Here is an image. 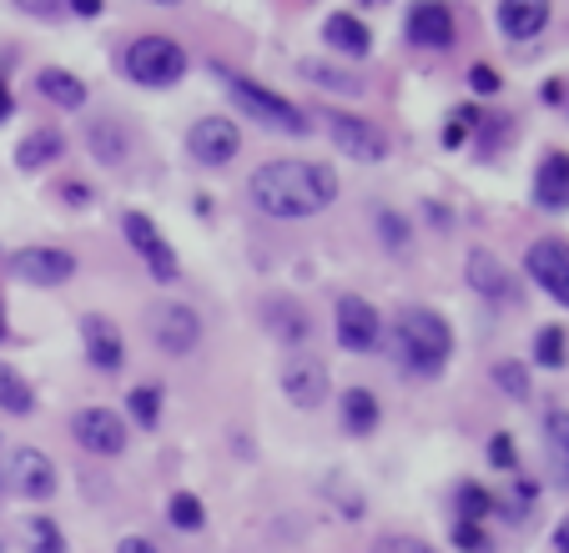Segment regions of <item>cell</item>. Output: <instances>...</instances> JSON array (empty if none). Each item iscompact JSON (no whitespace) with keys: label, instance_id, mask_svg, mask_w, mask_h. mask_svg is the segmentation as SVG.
Instances as JSON below:
<instances>
[{"label":"cell","instance_id":"6da1fadb","mask_svg":"<svg viewBox=\"0 0 569 553\" xmlns=\"http://www.w3.org/2000/svg\"><path fill=\"white\" fill-rule=\"evenodd\" d=\"M247 192L257 201V211L278 217V222H298V217H318L338 201V176L323 161L273 157L247 176Z\"/></svg>","mask_w":569,"mask_h":553},{"label":"cell","instance_id":"7a4b0ae2","mask_svg":"<svg viewBox=\"0 0 569 553\" xmlns=\"http://www.w3.org/2000/svg\"><path fill=\"white\" fill-rule=\"evenodd\" d=\"M388 353H394V368L403 378H419V382H434L438 372L449 368V353H453V332L449 322L424 303H403L394 312V328H388Z\"/></svg>","mask_w":569,"mask_h":553},{"label":"cell","instance_id":"3957f363","mask_svg":"<svg viewBox=\"0 0 569 553\" xmlns=\"http://www.w3.org/2000/svg\"><path fill=\"white\" fill-rule=\"evenodd\" d=\"M186 66H192L186 51L167 36H136L117 61V71L121 76H132L136 86H177V81L186 76Z\"/></svg>","mask_w":569,"mask_h":553},{"label":"cell","instance_id":"277c9868","mask_svg":"<svg viewBox=\"0 0 569 553\" xmlns=\"http://www.w3.org/2000/svg\"><path fill=\"white\" fill-rule=\"evenodd\" d=\"M217 76H222V86L232 91V101H238L252 121H263L267 132L307 136V116L292 101H282L278 91H267V86H257V81H247V76H232V71H217Z\"/></svg>","mask_w":569,"mask_h":553},{"label":"cell","instance_id":"5b68a950","mask_svg":"<svg viewBox=\"0 0 569 553\" xmlns=\"http://www.w3.org/2000/svg\"><path fill=\"white\" fill-rule=\"evenodd\" d=\"M146 337H152L157 353L186 357V353H197L202 343V317L186 303H152L146 307Z\"/></svg>","mask_w":569,"mask_h":553},{"label":"cell","instance_id":"8992f818","mask_svg":"<svg viewBox=\"0 0 569 553\" xmlns=\"http://www.w3.org/2000/svg\"><path fill=\"white\" fill-rule=\"evenodd\" d=\"M0 483L31 503H46L56 493V463L40 448H11V458L0 468Z\"/></svg>","mask_w":569,"mask_h":553},{"label":"cell","instance_id":"52a82bcc","mask_svg":"<svg viewBox=\"0 0 569 553\" xmlns=\"http://www.w3.org/2000/svg\"><path fill=\"white\" fill-rule=\"evenodd\" d=\"M238 151H242V132L232 116H202L186 132V157L197 161V167H227Z\"/></svg>","mask_w":569,"mask_h":553},{"label":"cell","instance_id":"ba28073f","mask_svg":"<svg viewBox=\"0 0 569 553\" xmlns=\"http://www.w3.org/2000/svg\"><path fill=\"white\" fill-rule=\"evenodd\" d=\"M11 276L15 282H26V287H61L76 276V257L66 247H21L11 257Z\"/></svg>","mask_w":569,"mask_h":553},{"label":"cell","instance_id":"9c48e42d","mask_svg":"<svg viewBox=\"0 0 569 553\" xmlns=\"http://www.w3.org/2000/svg\"><path fill=\"white\" fill-rule=\"evenodd\" d=\"M71 438L96 458H121L126 453V422L111 408H81L71 418Z\"/></svg>","mask_w":569,"mask_h":553},{"label":"cell","instance_id":"30bf717a","mask_svg":"<svg viewBox=\"0 0 569 553\" xmlns=\"http://www.w3.org/2000/svg\"><path fill=\"white\" fill-rule=\"evenodd\" d=\"M338 343L343 353H378L384 347V317L378 307L363 303V297H338Z\"/></svg>","mask_w":569,"mask_h":553},{"label":"cell","instance_id":"8fae6325","mask_svg":"<svg viewBox=\"0 0 569 553\" xmlns=\"http://www.w3.org/2000/svg\"><path fill=\"white\" fill-rule=\"evenodd\" d=\"M121 232H126V242H132L136 251H142V262H146V272L157 276V282H177V251L167 247V237L157 232V222L146 217V211H126L121 217Z\"/></svg>","mask_w":569,"mask_h":553},{"label":"cell","instance_id":"7c38bea8","mask_svg":"<svg viewBox=\"0 0 569 553\" xmlns=\"http://www.w3.org/2000/svg\"><path fill=\"white\" fill-rule=\"evenodd\" d=\"M328 136H332V146L343 151V157H353V161H384L388 157V142H384V132L373 126V121H363V116H348V111H328Z\"/></svg>","mask_w":569,"mask_h":553},{"label":"cell","instance_id":"4fadbf2b","mask_svg":"<svg viewBox=\"0 0 569 553\" xmlns=\"http://www.w3.org/2000/svg\"><path fill=\"white\" fill-rule=\"evenodd\" d=\"M524 267H530V276L555 297L559 307H569V242L540 237L530 251H524Z\"/></svg>","mask_w":569,"mask_h":553},{"label":"cell","instance_id":"5bb4252c","mask_svg":"<svg viewBox=\"0 0 569 553\" xmlns=\"http://www.w3.org/2000/svg\"><path fill=\"white\" fill-rule=\"evenodd\" d=\"M403 36H409V46H424V51H449L459 26H453V11L444 0H419V5H409Z\"/></svg>","mask_w":569,"mask_h":553},{"label":"cell","instance_id":"9a60e30c","mask_svg":"<svg viewBox=\"0 0 569 553\" xmlns=\"http://www.w3.org/2000/svg\"><path fill=\"white\" fill-rule=\"evenodd\" d=\"M328 388H332V378L318 357H292L288 368H282V397H288L292 408H303V413L323 408V403H328Z\"/></svg>","mask_w":569,"mask_h":553},{"label":"cell","instance_id":"2e32d148","mask_svg":"<svg viewBox=\"0 0 569 553\" xmlns=\"http://www.w3.org/2000/svg\"><path fill=\"white\" fill-rule=\"evenodd\" d=\"M81 343H86V357H92L96 372H121L126 362V343H121V328L101 312H86L81 317Z\"/></svg>","mask_w":569,"mask_h":553},{"label":"cell","instance_id":"e0dca14e","mask_svg":"<svg viewBox=\"0 0 569 553\" xmlns=\"http://www.w3.org/2000/svg\"><path fill=\"white\" fill-rule=\"evenodd\" d=\"M463 276H469V287H474L484 303H514V276H509V267H504L489 247H474V251H469Z\"/></svg>","mask_w":569,"mask_h":553},{"label":"cell","instance_id":"ac0fdd59","mask_svg":"<svg viewBox=\"0 0 569 553\" xmlns=\"http://www.w3.org/2000/svg\"><path fill=\"white\" fill-rule=\"evenodd\" d=\"M263 328L273 332V343L282 347H303L313 322H307L303 303H292V297H263Z\"/></svg>","mask_w":569,"mask_h":553},{"label":"cell","instance_id":"d6986e66","mask_svg":"<svg viewBox=\"0 0 569 553\" xmlns=\"http://www.w3.org/2000/svg\"><path fill=\"white\" fill-rule=\"evenodd\" d=\"M534 207L544 211H569V157L565 151H549L534 172Z\"/></svg>","mask_w":569,"mask_h":553},{"label":"cell","instance_id":"ffe728a7","mask_svg":"<svg viewBox=\"0 0 569 553\" xmlns=\"http://www.w3.org/2000/svg\"><path fill=\"white\" fill-rule=\"evenodd\" d=\"M549 26V0H499V30L509 40H534Z\"/></svg>","mask_w":569,"mask_h":553},{"label":"cell","instance_id":"44dd1931","mask_svg":"<svg viewBox=\"0 0 569 553\" xmlns=\"http://www.w3.org/2000/svg\"><path fill=\"white\" fill-rule=\"evenodd\" d=\"M86 151H92L101 167H121V161L132 157V136L121 121H86Z\"/></svg>","mask_w":569,"mask_h":553},{"label":"cell","instance_id":"7402d4cb","mask_svg":"<svg viewBox=\"0 0 569 553\" xmlns=\"http://www.w3.org/2000/svg\"><path fill=\"white\" fill-rule=\"evenodd\" d=\"M323 40H328L332 51H343V56H368L373 51L368 21H358L353 11H332L328 21H323Z\"/></svg>","mask_w":569,"mask_h":553},{"label":"cell","instance_id":"603a6c76","mask_svg":"<svg viewBox=\"0 0 569 553\" xmlns=\"http://www.w3.org/2000/svg\"><path fill=\"white\" fill-rule=\"evenodd\" d=\"M36 91L46 96L51 106H61V111H76V106H86V81L81 76H71V71H61V66H46L36 76Z\"/></svg>","mask_w":569,"mask_h":553},{"label":"cell","instance_id":"cb8c5ba5","mask_svg":"<svg viewBox=\"0 0 569 553\" xmlns=\"http://www.w3.org/2000/svg\"><path fill=\"white\" fill-rule=\"evenodd\" d=\"M298 76H303L307 86H318V91L363 96V76H353V71H338V66H328V61H313V56H303V61H298Z\"/></svg>","mask_w":569,"mask_h":553},{"label":"cell","instance_id":"d4e9b609","mask_svg":"<svg viewBox=\"0 0 569 553\" xmlns=\"http://www.w3.org/2000/svg\"><path fill=\"white\" fill-rule=\"evenodd\" d=\"M378 418H384L378 397H373L368 388H348V393H343V428H348V433L368 438L373 428H378Z\"/></svg>","mask_w":569,"mask_h":553},{"label":"cell","instance_id":"484cf974","mask_svg":"<svg viewBox=\"0 0 569 553\" xmlns=\"http://www.w3.org/2000/svg\"><path fill=\"white\" fill-rule=\"evenodd\" d=\"M544 448H549V468H555V483L569 488V413L555 408L544 418Z\"/></svg>","mask_w":569,"mask_h":553},{"label":"cell","instance_id":"4316f807","mask_svg":"<svg viewBox=\"0 0 569 553\" xmlns=\"http://www.w3.org/2000/svg\"><path fill=\"white\" fill-rule=\"evenodd\" d=\"M61 132H31L26 142L15 146V167H21V172H46V167H51L56 157H61Z\"/></svg>","mask_w":569,"mask_h":553},{"label":"cell","instance_id":"83f0119b","mask_svg":"<svg viewBox=\"0 0 569 553\" xmlns=\"http://www.w3.org/2000/svg\"><path fill=\"white\" fill-rule=\"evenodd\" d=\"M21 543H26V553H66V533L46 514H31L26 524H21Z\"/></svg>","mask_w":569,"mask_h":553},{"label":"cell","instance_id":"f1b7e54d","mask_svg":"<svg viewBox=\"0 0 569 553\" xmlns=\"http://www.w3.org/2000/svg\"><path fill=\"white\" fill-rule=\"evenodd\" d=\"M0 408L11 413V418H31L36 413V393H31V382L21 378L15 368L0 362Z\"/></svg>","mask_w":569,"mask_h":553},{"label":"cell","instance_id":"f546056e","mask_svg":"<svg viewBox=\"0 0 569 553\" xmlns=\"http://www.w3.org/2000/svg\"><path fill=\"white\" fill-rule=\"evenodd\" d=\"M494 503L499 499H494L484 483H459L453 488V514H459L463 524H484V518L494 514Z\"/></svg>","mask_w":569,"mask_h":553},{"label":"cell","instance_id":"4dcf8cb0","mask_svg":"<svg viewBox=\"0 0 569 553\" xmlns=\"http://www.w3.org/2000/svg\"><path fill=\"white\" fill-rule=\"evenodd\" d=\"M167 524L172 528H182V533H202V528H207V503L197 499V493H172V499H167Z\"/></svg>","mask_w":569,"mask_h":553},{"label":"cell","instance_id":"1f68e13d","mask_svg":"<svg viewBox=\"0 0 569 553\" xmlns=\"http://www.w3.org/2000/svg\"><path fill=\"white\" fill-rule=\"evenodd\" d=\"M534 362H540V368H549V372L565 368V362H569L565 328H540V332H534Z\"/></svg>","mask_w":569,"mask_h":553},{"label":"cell","instance_id":"d6a6232c","mask_svg":"<svg viewBox=\"0 0 569 553\" xmlns=\"http://www.w3.org/2000/svg\"><path fill=\"white\" fill-rule=\"evenodd\" d=\"M126 413H132L136 428H157V422H161V388H157V382L132 388V393H126Z\"/></svg>","mask_w":569,"mask_h":553},{"label":"cell","instance_id":"836d02e7","mask_svg":"<svg viewBox=\"0 0 569 553\" xmlns=\"http://www.w3.org/2000/svg\"><path fill=\"white\" fill-rule=\"evenodd\" d=\"M489 378L499 382L504 397H514V403H530V368H524V362H514V357H509V362H494Z\"/></svg>","mask_w":569,"mask_h":553},{"label":"cell","instance_id":"e575fe53","mask_svg":"<svg viewBox=\"0 0 569 553\" xmlns=\"http://www.w3.org/2000/svg\"><path fill=\"white\" fill-rule=\"evenodd\" d=\"M534 499H540V483L534 478H514V488H509V499L494 503V514H504L509 524H519V518L534 508Z\"/></svg>","mask_w":569,"mask_h":553},{"label":"cell","instance_id":"d590c367","mask_svg":"<svg viewBox=\"0 0 569 553\" xmlns=\"http://www.w3.org/2000/svg\"><path fill=\"white\" fill-rule=\"evenodd\" d=\"M449 539H453V549L459 553H494V539H489V528L484 524H463L459 518V524L449 528Z\"/></svg>","mask_w":569,"mask_h":553},{"label":"cell","instance_id":"8d00e7d4","mask_svg":"<svg viewBox=\"0 0 569 553\" xmlns=\"http://www.w3.org/2000/svg\"><path fill=\"white\" fill-rule=\"evenodd\" d=\"M378 237H384V247L388 251H409V222H403V217H398V211H378Z\"/></svg>","mask_w":569,"mask_h":553},{"label":"cell","instance_id":"74e56055","mask_svg":"<svg viewBox=\"0 0 569 553\" xmlns=\"http://www.w3.org/2000/svg\"><path fill=\"white\" fill-rule=\"evenodd\" d=\"M373 553H438V549L424 539H413V533H384V539L373 543Z\"/></svg>","mask_w":569,"mask_h":553},{"label":"cell","instance_id":"f35d334b","mask_svg":"<svg viewBox=\"0 0 569 553\" xmlns=\"http://www.w3.org/2000/svg\"><path fill=\"white\" fill-rule=\"evenodd\" d=\"M489 468H504V474H514V468H519V453H514V438H509V433L489 438Z\"/></svg>","mask_w":569,"mask_h":553},{"label":"cell","instance_id":"ab89813d","mask_svg":"<svg viewBox=\"0 0 569 553\" xmlns=\"http://www.w3.org/2000/svg\"><path fill=\"white\" fill-rule=\"evenodd\" d=\"M15 11H26L31 21H61V15H66V0H15Z\"/></svg>","mask_w":569,"mask_h":553},{"label":"cell","instance_id":"60d3db41","mask_svg":"<svg viewBox=\"0 0 569 553\" xmlns=\"http://www.w3.org/2000/svg\"><path fill=\"white\" fill-rule=\"evenodd\" d=\"M469 86H474V96H494V91H499V71H494V66H474V71H469Z\"/></svg>","mask_w":569,"mask_h":553},{"label":"cell","instance_id":"b9f144b4","mask_svg":"<svg viewBox=\"0 0 569 553\" xmlns=\"http://www.w3.org/2000/svg\"><path fill=\"white\" fill-rule=\"evenodd\" d=\"M61 197H66L71 201V207H92V186H81V182H66V186H61Z\"/></svg>","mask_w":569,"mask_h":553},{"label":"cell","instance_id":"7bdbcfd3","mask_svg":"<svg viewBox=\"0 0 569 553\" xmlns=\"http://www.w3.org/2000/svg\"><path fill=\"white\" fill-rule=\"evenodd\" d=\"M117 553H161V549H157L152 539H142V533H132V539H121V543H117Z\"/></svg>","mask_w":569,"mask_h":553},{"label":"cell","instance_id":"ee69618b","mask_svg":"<svg viewBox=\"0 0 569 553\" xmlns=\"http://www.w3.org/2000/svg\"><path fill=\"white\" fill-rule=\"evenodd\" d=\"M66 11H76L81 21H92V15H101V0H66Z\"/></svg>","mask_w":569,"mask_h":553},{"label":"cell","instance_id":"f6af8a7d","mask_svg":"<svg viewBox=\"0 0 569 553\" xmlns=\"http://www.w3.org/2000/svg\"><path fill=\"white\" fill-rule=\"evenodd\" d=\"M424 217H434V226L444 232V226H453V211H444L438 201H424Z\"/></svg>","mask_w":569,"mask_h":553},{"label":"cell","instance_id":"bcb514c9","mask_svg":"<svg viewBox=\"0 0 569 553\" xmlns=\"http://www.w3.org/2000/svg\"><path fill=\"white\" fill-rule=\"evenodd\" d=\"M444 146H463V121H459V116L444 126Z\"/></svg>","mask_w":569,"mask_h":553},{"label":"cell","instance_id":"7dc6e473","mask_svg":"<svg viewBox=\"0 0 569 553\" xmlns=\"http://www.w3.org/2000/svg\"><path fill=\"white\" fill-rule=\"evenodd\" d=\"M555 553H569V514L559 518V528H555Z\"/></svg>","mask_w":569,"mask_h":553},{"label":"cell","instance_id":"c3c4849f","mask_svg":"<svg viewBox=\"0 0 569 553\" xmlns=\"http://www.w3.org/2000/svg\"><path fill=\"white\" fill-rule=\"evenodd\" d=\"M559 96H565V86H559V81H549V86H544V101L559 106Z\"/></svg>","mask_w":569,"mask_h":553},{"label":"cell","instance_id":"681fc988","mask_svg":"<svg viewBox=\"0 0 569 553\" xmlns=\"http://www.w3.org/2000/svg\"><path fill=\"white\" fill-rule=\"evenodd\" d=\"M11 116V91H5V81H0V121Z\"/></svg>","mask_w":569,"mask_h":553},{"label":"cell","instance_id":"f907efd6","mask_svg":"<svg viewBox=\"0 0 569 553\" xmlns=\"http://www.w3.org/2000/svg\"><path fill=\"white\" fill-rule=\"evenodd\" d=\"M5 337H11V328H5V303H0V343H5Z\"/></svg>","mask_w":569,"mask_h":553},{"label":"cell","instance_id":"816d5d0a","mask_svg":"<svg viewBox=\"0 0 569 553\" xmlns=\"http://www.w3.org/2000/svg\"><path fill=\"white\" fill-rule=\"evenodd\" d=\"M146 5H182V0H146Z\"/></svg>","mask_w":569,"mask_h":553},{"label":"cell","instance_id":"f5cc1de1","mask_svg":"<svg viewBox=\"0 0 569 553\" xmlns=\"http://www.w3.org/2000/svg\"><path fill=\"white\" fill-rule=\"evenodd\" d=\"M0 553H5V543H0Z\"/></svg>","mask_w":569,"mask_h":553}]
</instances>
